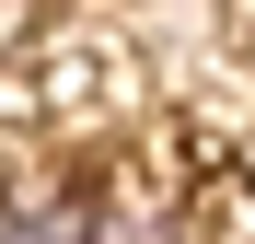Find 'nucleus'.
<instances>
[{"label":"nucleus","instance_id":"f257e3e1","mask_svg":"<svg viewBox=\"0 0 255 244\" xmlns=\"http://www.w3.org/2000/svg\"><path fill=\"white\" fill-rule=\"evenodd\" d=\"M81 244H186V233H174V198H162L151 175H116V198L93 210Z\"/></svg>","mask_w":255,"mask_h":244},{"label":"nucleus","instance_id":"f03ea898","mask_svg":"<svg viewBox=\"0 0 255 244\" xmlns=\"http://www.w3.org/2000/svg\"><path fill=\"white\" fill-rule=\"evenodd\" d=\"M81 233H93V210L70 186H12L0 198V244H81Z\"/></svg>","mask_w":255,"mask_h":244}]
</instances>
